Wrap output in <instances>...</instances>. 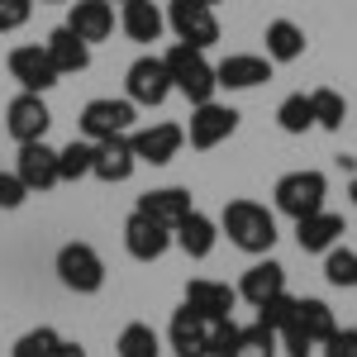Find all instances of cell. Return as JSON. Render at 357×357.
<instances>
[{"label": "cell", "instance_id": "9", "mask_svg": "<svg viewBox=\"0 0 357 357\" xmlns=\"http://www.w3.org/2000/svg\"><path fill=\"white\" fill-rule=\"evenodd\" d=\"M124 96L134 100V105H148V110H158L167 96H172V77H167V62L162 57H138L134 67L124 72Z\"/></svg>", "mask_w": 357, "mask_h": 357}, {"label": "cell", "instance_id": "36", "mask_svg": "<svg viewBox=\"0 0 357 357\" xmlns=\"http://www.w3.org/2000/svg\"><path fill=\"white\" fill-rule=\"evenodd\" d=\"M238 324H234V319H215V324H210V357H229V348H234V343H238Z\"/></svg>", "mask_w": 357, "mask_h": 357}, {"label": "cell", "instance_id": "12", "mask_svg": "<svg viewBox=\"0 0 357 357\" xmlns=\"http://www.w3.org/2000/svg\"><path fill=\"white\" fill-rule=\"evenodd\" d=\"M10 77L20 82V91L43 96V91H53V86H57V67H53V57H48V48L24 43V48L10 53Z\"/></svg>", "mask_w": 357, "mask_h": 357}, {"label": "cell", "instance_id": "39", "mask_svg": "<svg viewBox=\"0 0 357 357\" xmlns=\"http://www.w3.org/2000/svg\"><path fill=\"white\" fill-rule=\"evenodd\" d=\"M276 338H281V348H286V357H310V353H314V343H310V338H305V333L296 329V324H286V329L276 333Z\"/></svg>", "mask_w": 357, "mask_h": 357}, {"label": "cell", "instance_id": "41", "mask_svg": "<svg viewBox=\"0 0 357 357\" xmlns=\"http://www.w3.org/2000/svg\"><path fill=\"white\" fill-rule=\"evenodd\" d=\"M348 200H353V210H357V172H353V181H348Z\"/></svg>", "mask_w": 357, "mask_h": 357}, {"label": "cell", "instance_id": "44", "mask_svg": "<svg viewBox=\"0 0 357 357\" xmlns=\"http://www.w3.org/2000/svg\"><path fill=\"white\" fill-rule=\"evenodd\" d=\"M205 5H215V0H205Z\"/></svg>", "mask_w": 357, "mask_h": 357}, {"label": "cell", "instance_id": "18", "mask_svg": "<svg viewBox=\"0 0 357 357\" xmlns=\"http://www.w3.org/2000/svg\"><path fill=\"white\" fill-rule=\"evenodd\" d=\"M343 234H348V220L333 215V210H314V215L296 220V243H301V252H329L333 243H343Z\"/></svg>", "mask_w": 357, "mask_h": 357}, {"label": "cell", "instance_id": "33", "mask_svg": "<svg viewBox=\"0 0 357 357\" xmlns=\"http://www.w3.org/2000/svg\"><path fill=\"white\" fill-rule=\"evenodd\" d=\"M276 348H281V338L272 329H262V324H252V329L238 333V343L229 348V357H276Z\"/></svg>", "mask_w": 357, "mask_h": 357}, {"label": "cell", "instance_id": "27", "mask_svg": "<svg viewBox=\"0 0 357 357\" xmlns=\"http://www.w3.org/2000/svg\"><path fill=\"white\" fill-rule=\"evenodd\" d=\"M310 105H314V129H329V134L343 129V119H348V100H343V91L319 86V91H310Z\"/></svg>", "mask_w": 357, "mask_h": 357}, {"label": "cell", "instance_id": "29", "mask_svg": "<svg viewBox=\"0 0 357 357\" xmlns=\"http://www.w3.org/2000/svg\"><path fill=\"white\" fill-rule=\"evenodd\" d=\"M276 124H281V134L301 138L314 129V105H310V96L305 91H296V96H286L281 105H276Z\"/></svg>", "mask_w": 357, "mask_h": 357}, {"label": "cell", "instance_id": "4", "mask_svg": "<svg viewBox=\"0 0 357 357\" xmlns=\"http://www.w3.org/2000/svg\"><path fill=\"white\" fill-rule=\"evenodd\" d=\"M57 281L77 296H96L105 286V257L96 252L91 243H62L57 248V262H53Z\"/></svg>", "mask_w": 357, "mask_h": 357}, {"label": "cell", "instance_id": "15", "mask_svg": "<svg viewBox=\"0 0 357 357\" xmlns=\"http://www.w3.org/2000/svg\"><path fill=\"white\" fill-rule=\"evenodd\" d=\"M134 143H129V134H114V138H100L96 143V167H91V176L96 181H105V186H119V181H129L134 176Z\"/></svg>", "mask_w": 357, "mask_h": 357}, {"label": "cell", "instance_id": "31", "mask_svg": "<svg viewBox=\"0 0 357 357\" xmlns=\"http://www.w3.org/2000/svg\"><path fill=\"white\" fill-rule=\"evenodd\" d=\"M324 281L338 291H357V252L348 243H333L324 252Z\"/></svg>", "mask_w": 357, "mask_h": 357}, {"label": "cell", "instance_id": "17", "mask_svg": "<svg viewBox=\"0 0 357 357\" xmlns=\"http://www.w3.org/2000/svg\"><path fill=\"white\" fill-rule=\"evenodd\" d=\"M167 343L176 357H210V324L195 314L191 305H181L167 324Z\"/></svg>", "mask_w": 357, "mask_h": 357}, {"label": "cell", "instance_id": "10", "mask_svg": "<svg viewBox=\"0 0 357 357\" xmlns=\"http://www.w3.org/2000/svg\"><path fill=\"white\" fill-rule=\"evenodd\" d=\"M15 176L29 186V195H43V191H53V186H62V172H57V148H48L43 138H38V143H20Z\"/></svg>", "mask_w": 357, "mask_h": 357}, {"label": "cell", "instance_id": "28", "mask_svg": "<svg viewBox=\"0 0 357 357\" xmlns=\"http://www.w3.org/2000/svg\"><path fill=\"white\" fill-rule=\"evenodd\" d=\"M119 357H162V338H158V329L153 324H143V319H134V324H124L119 329Z\"/></svg>", "mask_w": 357, "mask_h": 357}, {"label": "cell", "instance_id": "24", "mask_svg": "<svg viewBox=\"0 0 357 357\" xmlns=\"http://www.w3.org/2000/svg\"><path fill=\"white\" fill-rule=\"evenodd\" d=\"M119 10H124V15H119V29H124L134 43H158V33L167 29V15L153 0H124Z\"/></svg>", "mask_w": 357, "mask_h": 357}, {"label": "cell", "instance_id": "19", "mask_svg": "<svg viewBox=\"0 0 357 357\" xmlns=\"http://www.w3.org/2000/svg\"><path fill=\"white\" fill-rule=\"evenodd\" d=\"M143 220H153V224H162V229H176V224L191 215L195 205H191V191H181V186H162V191H148V195H138V205H134Z\"/></svg>", "mask_w": 357, "mask_h": 357}, {"label": "cell", "instance_id": "35", "mask_svg": "<svg viewBox=\"0 0 357 357\" xmlns=\"http://www.w3.org/2000/svg\"><path fill=\"white\" fill-rule=\"evenodd\" d=\"M29 15H33V0H0V33L24 29Z\"/></svg>", "mask_w": 357, "mask_h": 357}, {"label": "cell", "instance_id": "5", "mask_svg": "<svg viewBox=\"0 0 357 357\" xmlns=\"http://www.w3.org/2000/svg\"><path fill=\"white\" fill-rule=\"evenodd\" d=\"M167 24L176 33V43H191V48H210L220 43V20H215V5L205 0H167Z\"/></svg>", "mask_w": 357, "mask_h": 357}, {"label": "cell", "instance_id": "43", "mask_svg": "<svg viewBox=\"0 0 357 357\" xmlns=\"http://www.w3.org/2000/svg\"><path fill=\"white\" fill-rule=\"evenodd\" d=\"M43 5H57V0H43Z\"/></svg>", "mask_w": 357, "mask_h": 357}, {"label": "cell", "instance_id": "40", "mask_svg": "<svg viewBox=\"0 0 357 357\" xmlns=\"http://www.w3.org/2000/svg\"><path fill=\"white\" fill-rule=\"evenodd\" d=\"M53 357H91V353H86L82 343H67V338H62V348H57Z\"/></svg>", "mask_w": 357, "mask_h": 357}, {"label": "cell", "instance_id": "37", "mask_svg": "<svg viewBox=\"0 0 357 357\" xmlns=\"http://www.w3.org/2000/svg\"><path fill=\"white\" fill-rule=\"evenodd\" d=\"M24 200H29V186L15 172H0V210H20Z\"/></svg>", "mask_w": 357, "mask_h": 357}, {"label": "cell", "instance_id": "7", "mask_svg": "<svg viewBox=\"0 0 357 357\" xmlns=\"http://www.w3.org/2000/svg\"><path fill=\"white\" fill-rule=\"evenodd\" d=\"M234 134H238V110H234V105H220V100H205V105H191V129H186V138H191V148H200V153H210V148H220V143H229Z\"/></svg>", "mask_w": 357, "mask_h": 357}, {"label": "cell", "instance_id": "3", "mask_svg": "<svg viewBox=\"0 0 357 357\" xmlns=\"http://www.w3.org/2000/svg\"><path fill=\"white\" fill-rule=\"evenodd\" d=\"M272 195H276V210H281L286 220H305V215L324 210V200H329V176L314 172V167H301V172H286L272 186Z\"/></svg>", "mask_w": 357, "mask_h": 357}, {"label": "cell", "instance_id": "38", "mask_svg": "<svg viewBox=\"0 0 357 357\" xmlns=\"http://www.w3.org/2000/svg\"><path fill=\"white\" fill-rule=\"evenodd\" d=\"M324 357H357V329H333L324 338Z\"/></svg>", "mask_w": 357, "mask_h": 357}, {"label": "cell", "instance_id": "13", "mask_svg": "<svg viewBox=\"0 0 357 357\" xmlns=\"http://www.w3.org/2000/svg\"><path fill=\"white\" fill-rule=\"evenodd\" d=\"M134 143V158L148 167H167L176 153H181V143H186V129L181 124H148V129H134L129 134Z\"/></svg>", "mask_w": 357, "mask_h": 357}, {"label": "cell", "instance_id": "22", "mask_svg": "<svg viewBox=\"0 0 357 357\" xmlns=\"http://www.w3.org/2000/svg\"><path fill=\"white\" fill-rule=\"evenodd\" d=\"M281 291H286V267L272 262V257H267V262H252L243 272V281H238V301H248L252 310L267 305L272 296H281Z\"/></svg>", "mask_w": 357, "mask_h": 357}, {"label": "cell", "instance_id": "11", "mask_svg": "<svg viewBox=\"0 0 357 357\" xmlns=\"http://www.w3.org/2000/svg\"><path fill=\"white\" fill-rule=\"evenodd\" d=\"M186 305H191L205 324H215V319H234L238 286H229V281H210V276H195V281H186Z\"/></svg>", "mask_w": 357, "mask_h": 357}, {"label": "cell", "instance_id": "2", "mask_svg": "<svg viewBox=\"0 0 357 357\" xmlns=\"http://www.w3.org/2000/svg\"><path fill=\"white\" fill-rule=\"evenodd\" d=\"M162 62H167V77H172V91H181L191 105L215 100V91H220V82H215V62L200 53V48L176 43V48L162 53Z\"/></svg>", "mask_w": 357, "mask_h": 357}, {"label": "cell", "instance_id": "6", "mask_svg": "<svg viewBox=\"0 0 357 357\" xmlns=\"http://www.w3.org/2000/svg\"><path fill=\"white\" fill-rule=\"evenodd\" d=\"M134 119H138V105L129 100V96H100V100H86L82 138L100 143V138H114V134H134Z\"/></svg>", "mask_w": 357, "mask_h": 357}, {"label": "cell", "instance_id": "25", "mask_svg": "<svg viewBox=\"0 0 357 357\" xmlns=\"http://www.w3.org/2000/svg\"><path fill=\"white\" fill-rule=\"evenodd\" d=\"M262 43H267L272 62H296V57H305V29L291 24V20H272L267 33H262Z\"/></svg>", "mask_w": 357, "mask_h": 357}, {"label": "cell", "instance_id": "14", "mask_svg": "<svg viewBox=\"0 0 357 357\" xmlns=\"http://www.w3.org/2000/svg\"><path fill=\"white\" fill-rule=\"evenodd\" d=\"M215 82H220V91H252V86L272 82V57L229 53L224 62H215Z\"/></svg>", "mask_w": 357, "mask_h": 357}, {"label": "cell", "instance_id": "32", "mask_svg": "<svg viewBox=\"0 0 357 357\" xmlns=\"http://www.w3.org/2000/svg\"><path fill=\"white\" fill-rule=\"evenodd\" d=\"M57 348H62V333H57L53 324H38V329H29V333L15 338L10 357H53Z\"/></svg>", "mask_w": 357, "mask_h": 357}, {"label": "cell", "instance_id": "34", "mask_svg": "<svg viewBox=\"0 0 357 357\" xmlns=\"http://www.w3.org/2000/svg\"><path fill=\"white\" fill-rule=\"evenodd\" d=\"M291 319H296V296H291V291H281V296H272L267 305H257V324H262V329L281 333Z\"/></svg>", "mask_w": 357, "mask_h": 357}, {"label": "cell", "instance_id": "30", "mask_svg": "<svg viewBox=\"0 0 357 357\" xmlns=\"http://www.w3.org/2000/svg\"><path fill=\"white\" fill-rule=\"evenodd\" d=\"M91 167H96V143H91V138H72L67 148H57V172H62V181H82V176H91Z\"/></svg>", "mask_w": 357, "mask_h": 357}, {"label": "cell", "instance_id": "26", "mask_svg": "<svg viewBox=\"0 0 357 357\" xmlns=\"http://www.w3.org/2000/svg\"><path fill=\"white\" fill-rule=\"evenodd\" d=\"M291 324H296L314 348H324V338L338 329V319H333V310L324 301H296V319H291Z\"/></svg>", "mask_w": 357, "mask_h": 357}, {"label": "cell", "instance_id": "20", "mask_svg": "<svg viewBox=\"0 0 357 357\" xmlns=\"http://www.w3.org/2000/svg\"><path fill=\"white\" fill-rule=\"evenodd\" d=\"M67 29L82 43H105L114 33V5H105V0H77L67 10Z\"/></svg>", "mask_w": 357, "mask_h": 357}, {"label": "cell", "instance_id": "42", "mask_svg": "<svg viewBox=\"0 0 357 357\" xmlns=\"http://www.w3.org/2000/svg\"><path fill=\"white\" fill-rule=\"evenodd\" d=\"M105 5H124V0H105Z\"/></svg>", "mask_w": 357, "mask_h": 357}, {"label": "cell", "instance_id": "16", "mask_svg": "<svg viewBox=\"0 0 357 357\" xmlns=\"http://www.w3.org/2000/svg\"><path fill=\"white\" fill-rule=\"evenodd\" d=\"M167 248H172V229L143 220L138 210L124 220V252L134 262H158V257H167Z\"/></svg>", "mask_w": 357, "mask_h": 357}, {"label": "cell", "instance_id": "21", "mask_svg": "<svg viewBox=\"0 0 357 357\" xmlns=\"http://www.w3.org/2000/svg\"><path fill=\"white\" fill-rule=\"evenodd\" d=\"M172 243L181 248L186 257H195V262H205L210 252H215V243H220V224L210 220V215H200V210H191L186 220L172 229Z\"/></svg>", "mask_w": 357, "mask_h": 357}, {"label": "cell", "instance_id": "23", "mask_svg": "<svg viewBox=\"0 0 357 357\" xmlns=\"http://www.w3.org/2000/svg\"><path fill=\"white\" fill-rule=\"evenodd\" d=\"M43 48H48V57H53L57 77H77V72H86V67H91V43H82V38H77L67 24L53 29Z\"/></svg>", "mask_w": 357, "mask_h": 357}, {"label": "cell", "instance_id": "1", "mask_svg": "<svg viewBox=\"0 0 357 357\" xmlns=\"http://www.w3.org/2000/svg\"><path fill=\"white\" fill-rule=\"evenodd\" d=\"M220 234L248 257H267L276 248V215L257 200H229L220 215Z\"/></svg>", "mask_w": 357, "mask_h": 357}, {"label": "cell", "instance_id": "8", "mask_svg": "<svg viewBox=\"0 0 357 357\" xmlns=\"http://www.w3.org/2000/svg\"><path fill=\"white\" fill-rule=\"evenodd\" d=\"M48 124H53V110H48V100L33 96V91H20V96L5 105V134L15 138V143H38V138H48Z\"/></svg>", "mask_w": 357, "mask_h": 357}]
</instances>
